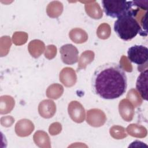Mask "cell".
I'll return each instance as SVG.
<instances>
[{
	"instance_id": "cell-1",
	"label": "cell",
	"mask_w": 148,
	"mask_h": 148,
	"mask_svg": "<svg viewBox=\"0 0 148 148\" xmlns=\"http://www.w3.org/2000/svg\"><path fill=\"white\" fill-rule=\"evenodd\" d=\"M94 94L105 99H114L123 95L127 88V77L122 66L107 62L95 70L91 80Z\"/></svg>"
},
{
	"instance_id": "cell-2",
	"label": "cell",
	"mask_w": 148,
	"mask_h": 148,
	"mask_svg": "<svg viewBox=\"0 0 148 148\" xmlns=\"http://www.w3.org/2000/svg\"><path fill=\"white\" fill-rule=\"evenodd\" d=\"M139 9H134L132 12L123 15L115 21L114 31L122 40L128 41L134 38L141 32V27L135 17Z\"/></svg>"
},
{
	"instance_id": "cell-3",
	"label": "cell",
	"mask_w": 148,
	"mask_h": 148,
	"mask_svg": "<svg viewBox=\"0 0 148 148\" xmlns=\"http://www.w3.org/2000/svg\"><path fill=\"white\" fill-rule=\"evenodd\" d=\"M102 3L106 15L112 18H119L134 9L132 1L103 0Z\"/></svg>"
},
{
	"instance_id": "cell-4",
	"label": "cell",
	"mask_w": 148,
	"mask_h": 148,
	"mask_svg": "<svg viewBox=\"0 0 148 148\" xmlns=\"http://www.w3.org/2000/svg\"><path fill=\"white\" fill-rule=\"evenodd\" d=\"M128 60L138 65H142L148 60V49L143 45H134L130 47L127 51Z\"/></svg>"
},
{
	"instance_id": "cell-5",
	"label": "cell",
	"mask_w": 148,
	"mask_h": 148,
	"mask_svg": "<svg viewBox=\"0 0 148 148\" xmlns=\"http://www.w3.org/2000/svg\"><path fill=\"white\" fill-rule=\"evenodd\" d=\"M62 62L66 64L72 65L77 62L79 51L76 47L71 44H66L60 49Z\"/></svg>"
},
{
	"instance_id": "cell-6",
	"label": "cell",
	"mask_w": 148,
	"mask_h": 148,
	"mask_svg": "<svg viewBox=\"0 0 148 148\" xmlns=\"http://www.w3.org/2000/svg\"><path fill=\"white\" fill-rule=\"evenodd\" d=\"M147 69L143 70L138 77L136 88L141 97L145 101H147Z\"/></svg>"
},
{
	"instance_id": "cell-7",
	"label": "cell",
	"mask_w": 148,
	"mask_h": 148,
	"mask_svg": "<svg viewBox=\"0 0 148 148\" xmlns=\"http://www.w3.org/2000/svg\"><path fill=\"white\" fill-rule=\"evenodd\" d=\"M147 12L145 13V15L142 17V18L140 21V27H141V32L139 34L140 35L146 36L147 35Z\"/></svg>"
},
{
	"instance_id": "cell-8",
	"label": "cell",
	"mask_w": 148,
	"mask_h": 148,
	"mask_svg": "<svg viewBox=\"0 0 148 148\" xmlns=\"http://www.w3.org/2000/svg\"><path fill=\"white\" fill-rule=\"evenodd\" d=\"M134 6H136L143 10H147L148 1H132Z\"/></svg>"
}]
</instances>
